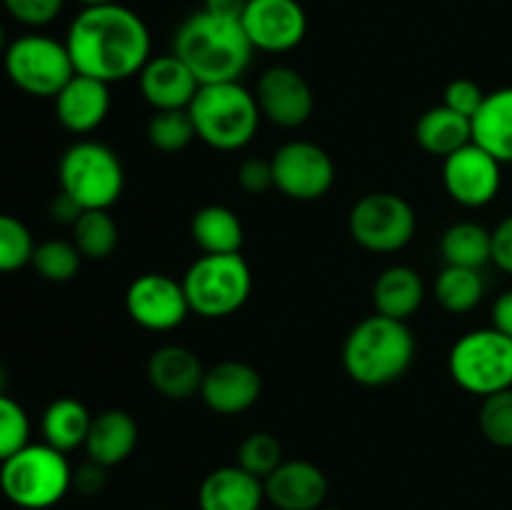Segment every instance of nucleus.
<instances>
[{"label":"nucleus","instance_id":"obj_1","mask_svg":"<svg viewBox=\"0 0 512 510\" xmlns=\"http://www.w3.org/2000/svg\"><path fill=\"white\" fill-rule=\"evenodd\" d=\"M65 45L75 73L108 85L133 78L153 58L148 25L123 3L80 8L65 35Z\"/></svg>","mask_w":512,"mask_h":510},{"label":"nucleus","instance_id":"obj_2","mask_svg":"<svg viewBox=\"0 0 512 510\" xmlns=\"http://www.w3.org/2000/svg\"><path fill=\"white\" fill-rule=\"evenodd\" d=\"M173 53L188 65L200 85H213L243 78L253 63L255 48L240 20L198 10L175 30Z\"/></svg>","mask_w":512,"mask_h":510},{"label":"nucleus","instance_id":"obj_3","mask_svg":"<svg viewBox=\"0 0 512 510\" xmlns=\"http://www.w3.org/2000/svg\"><path fill=\"white\" fill-rule=\"evenodd\" d=\"M415 360V335L403 320L368 315L343 343V368L350 380L365 388H383L410 370Z\"/></svg>","mask_w":512,"mask_h":510},{"label":"nucleus","instance_id":"obj_4","mask_svg":"<svg viewBox=\"0 0 512 510\" xmlns=\"http://www.w3.org/2000/svg\"><path fill=\"white\" fill-rule=\"evenodd\" d=\"M188 113L198 138L223 153L243 150L253 143L263 118L255 93H250L240 80L200 85Z\"/></svg>","mask_w":512,"mask_h":510},{"label":"nucleus","instance_id":"obj_5","mask_svg":"<svg viewBox=\"0 0 512 510\" xmlns=\"http://www.w3.org/2000/svg\"><path fill=\"white\" fill-rule=\"evenodd\" d=\"M73 488V468L65 453L48 443H28L0 463V490L23 510H48Z\"/></svg>","mask_w":512,"mask_h":510},{"label":"nucleus","instance_id":"obj_6","mask_svg":"<svg viewBox=\"0 0 512 510\" xmlns=\"http://www.w3.org/2000/svg\"><path fill=\"white\" fill-rule=\"evenodd\" d=\"M58 183L83 210H110L125 188L118 153L98 140H78L58 163Z\"/></svg>","mask_w":512,"mask_h":510},{"label":"nucleus","instance_id":"obj_7","mask_svg":"<svg viewBox=\"0 0 512 510\" xmlns=\"http://www.w3.org/2000/svg\"><path fill=\"white\" fill-rule=\"evenodd\" d=\"M190 313L220 320L238 313L253 293V270L240 253L200 255L183 275Z\"/></svg>","mask_w":512,"mask_h":510},{"label":"nucleus","instance_id":"obj_8","mask_svg":"<svg viewBox=\"0 0 512 510\" xmlns=\"http://www.w3.org/2000/svg\"><path fill=\"white\" fill-rule=\"evenodd\" d=\"M448 373L460 390L480 398L512 388V338L495 328L460 335L448 353Z\"/></svg>","mask_w":512,"mask_h":510},{"label":"nucleus","instance_id":"obj_9","mask_svg":"<svg viewBox=\"0 0 512 510\" xmlns=\"http://www.w3.org/2000/svg\"><path fill=\"white\" fill-rule=\"evenodd\" d=\"M10 83L35 98H55L75 75L65 40L43 33H28L8 43L3 55Z\"/></svg>","mask_w":512,"mask_h":510},{"label":"nucleus","instance_id":"obj_10","mask_svg":"<svg viewBox=\"0 0 512 510\" xmlns=\"http://www.w3.org/2000/svg\"><path fill=\"white\" fill-rule=\"evenodd\" d=\"M418 215L398 193H368L350 208L348 233L368 253H398L413 240Z\"/></svg>","mask_w":512,"mask_h":510},{"label":"nucleus","instance_id":"obj_11","mask_svg":"<svg viewBox=\"0 0 512 510\" xmlns=\"http://www.w3.org/2000/svg\"><path fill=\"white\" fill-rule=\"evenodd\" d=\"M275 188L290 200L313 203L330 193L335 183V163L325 148L310 140L283 143L270 158Z\"/></svg>","mask_w":512,"mask_h":510},{"label":"nucleus","instance_id":"obj_12","mask_svg":"<svg viewBox=\"0 0 512 510\" xmlns=\"http://www.w3.org/2000/svg\"><path fill=\"white\" fill-rule=\"evenodd\" d=\"M125 310L140 328L168 333L185 323L190 303L183 280L165 273H143L125 290Z\"/></svg>","mask_w":512,"mask_h":510},{"label":"nucleus","instance_id":"obj_13","mask_svg":"<svg viewBox=\"0 0 512 510\" xmlns=\"http://www.w3.org/2000/svg\"><path fill=\"white\" fill-rule=\"evenodd\" d=\"M443 185L463 208H485L503 185V163L480 145L468 143L443 160Z\"/></svg>","mask_w":512,"mask_h":510},{"label":"nucleus","instance_id":"obj_14","mask_svg":"<svg viewBox=\"0 0 512 510\" xmlns=\"http://www.w3.org/2000/svg\"><path fill=\"white\" fill-rule=\"evenodd\" d=\"M240 25L255 50L290 53L305 40L308 13L298 0H250Z\"/></svg>","mask_w":512,"mask_h":510},{"label":"nucleus","instance_id":"obj_15","mask_svg":"<svg viewBox=\"0 0 512 510\" xmlns=\"http://www.w3.org/2000/svg\"><path fill=\"white\" fill-rule=\"evenodd\" d=\"M260 115L278 128H300L315 110V95L303 73L290 65L263 70L255 88Z\"/></svg>","mask_w":512,"mask_h":510},{"label":"nucleus","instance_id":"obj_16","mask_svg":"<svg viewBox=\"0 0 512 510\" xmlns=\"http://www.w3.org/2000/svg\"><path fill=\"white\" fill-rule=\"evenodd\" d=\"M263 393V378L243 360H223L205 370L200 398L213 413L240 415L253 408Z\"/></svg>","mask_w":512,"mask_h":510},{"label":"nucleus","instance_id":"obj_17","mask_svg":"<svg viewBox=\"0 0 512 510\" xmlns=\"http://www.w3.org/2000/svg\"><path fill=\"white\" fill-rule=\"evenodd\" d=\"M263 488L265 500L278 510H320L328 498V478L310 460H283Z\"/></svg>","mask_w":512,"mask_h":510},{"label":"nucleus","instance_id":"obj_18","mask_svg":"<svg viewBox=\"0 0 512 510\" xmlns=\"http://www.w3.org/2000/svg\"><path fill=\"white\" fill-rule=\"evenodd\" d=\"M140 93L153 110H185L200 83L175 53L153 55L138 73Z\"/></svg>","mask_w":512,"mask_h":510},{"label":"nucleus","instance_id":"obj_19","mask_svg":"<svg viewBox=\"0 0 512 510\" xmlns=\"http://www.w3.org/2000/svg\"><path fill=\"white\" fill-rule=\"evenodd\" d=\"M53 100L55 118L68 133H93L105 123L110 113V85L75 73Z\"/></svg>","mask_w":512,"mask_h":510},{"label":"nucleus","instance_id":"obj_20","mask_svg":"<svg viewBox=\"0 0 512 510\" xmlns=\"http://www.w3.org/2000/svg\"><path fill=\"white\" fill-rule=\"evenodd\" d=\"M148 383L168 400H190L200 395L205 368L198 355L185 345H160L148 358Z\"/></svg>","mask_w":512,"mask_h":510},{"label":"nucleus","instance_id":"obj_21","mask_svg":"<svg viewBox=\"0 0 512 510\" xmlns=\"http://www.w3.org/2000/svg\"><path fill=\"white\" fill-rule=\"evenodd\" d=\"M263 500V480L240 465L210 470L198 488L200 510H260Z\"/></svg>","mask_w":512,"mask_h":510},{"label":"nucleus","instance_id":"obj_22","mask_svg":"<svg viewBox=\"0 0 512 510\" xmlns=\"http://www.w3.org/2000/svg\"><path fill=\"white\" fill-rule=\"evenodd\" d=\"M138 438L140 430L133 415L128 410L108 408L93 415L83 448L90 460L105 465V468H113V465H120L133 455Z\"/></svg>","mask_w":512,"mask_h":510},{"label":"nucleus","instance_id":"obj_23","mask_svg":"<svg viewBox=\"0 0 512 510\" xmlns=\"http://www.w3.org/2000/svg\"><path fill=\"white\" fill-rule=\"evenodd\" d=\"M425 300V283L410 265H390L375 278L373 305L375 313L408 323Z\"/></svg>","mask_w":512,"mask_h":510},{"label":"nucleus","instance_id":"obj_24","mask_svg":"<svg viewBox=\"0 0 512 510\" xmlns=\"http://www.w3.org/2000/svg\"><path fill=\"white\" fill-rule=\"evenodd\" d=\"M473 143L488 150L498 163L512 165V85L485 95L473 115Z\"/></svg>","mask_w":512,"mask_h":510},{"label":"nucleus","instance_id":"obj_25","mask_svg":"<svg viewBox=\"0 0 512 510\" xmlns=\"http://www.w3.org/2000/svg\"><path fill=\"white\" fill-rule=\"evenodd\" d=\"M415 140L425 153L445 160L455 150L473 143V120L455 113L448 105H435L415 123Z\"/></svg>","mask_w":512,"mask_h":510},{"label":"nucleus","instance_id":"obj_26","mask_svg":"<svg viewBox=\"0 0 512 510\" xmlns=\"http://www.w3.org/2000/svg\"><path fill=\"white\" fill-rule=\"evenodd\" d=\"M193 243L203 250V255H230L243 248V223L228 205H205L195 210L190 220Z\"/></svg>","mask_w":512,"mask_h":510},{"label":"nucleus","instance_id":"obj_27","mask_svg":"<svg viewBox=\"0 0 512 510\" xmlns=\"http://www.w3.org/2000/svg\"><path fill=\"white\" fill-rule=\"evenodd\" d=\"M93 415L80 403L78 398H58L45 408L40 430H43V443L53 445L55 450L68 455L70 450H78L88 438Z\"/></svg>","mask_w":512,"mask_h":510},{"label":"nucleus","instance_id":"obj_28","mask_svg":"<svg viewBox=\"0 0 512 510\" xmlns=\"http://www.w3.org/2000/svg\"><path fill=\"white\" fill-rule=\"evenodd\" d=\"M440 255L445 265L483 270L493 260V230L473 220L453 223L440 235Z\"/></svg>","mask_w":512,"mask_h":510},{"label":"nucleus","instance_id":"obj_29","mask_svg":"<svg viewBox=\"0 0 512 510\" xmlns=\"http://www.w3.org/2000/svg\"><path fill=\"white\" fill-rule=\"evenodd\" d=\"M485 278L483 270L458 268V265H445L435 280V298L448 313L463 315L470 313L485 298Z\"/></svg>","mask_w":512,"mask_h":510},{"label":"nucleus","instance_id":"obj_30","mask_svg":"<svg viewBox=\"0 0 512 510\" xmlns=\"http://www.w3.org/2000/svg\"><path fill=\"white\" fill-rule=\"evenodd\" d=\"M73 243L88 260H105L120 243V230L110 210H83L73 225Z\"/></svg>","mask_w":512,"mask_h":510},{"label":"nucleus","instance_id":"obj_31","mask_svg":"<svg viewBox=\"0 0 512 510\" xmlns=\"http://www.w3.org/2000/svg\"><path fill=\"white\" fill-rule=\"evenodd\" d=\"M80 263H83V255L75 248L73 240H43V243L35 245V253L30 265L35 268V273L40 275L48 283H68L78 275Z\"/></svg>","mask_w":512,"mask_h":510},{"label":"nucleus","instance_id":"obj_32","mask_svg":"<svg viewBox=\"0 0 512 510\" xmlns=\"http://www.w3.org/2000/svg\"><path fill=\"white\" fill-rule=\"evenodd\" d=\"M198 138L193 118L185 110H155L148 120V140L155 150L163 153H180Z\"/></svg>","mask_w":512,"mask_h":510},{"label":"nucleus","instance_id":"obj_33","mask_svg":"<svg viewBox=\"0 0 512 510\" xmlns=\"http://www.w3.org/2000/svg\"><path fill=\"white\" fill-rule=\"evenodd\" d=\"M35 253L33 233L15 215L0 213V273H18Z\"/></svg>","mask_w":512,"mask_h":510},{"label":"nucleus","instance_id":"obj_34","mask_svg":"<svg viewBox=\"0 0 512 510\" xmlns=\"http://www.w3.org/2000/svg\"><path fill=\"white\" fill-rule=\"evenodd\" d=\"M478 425L483 438L495 448H512V388L483 398Z\"/></svg>","mask_w":512,"mask_h":510},{"label":"nucleus","instance_id":"obj_35","mask_svg":"<svg viewBox=\"0 0 512 510\" xmlns=\"http://www.w3.org/2000/svg\"><path fill=\"white\" fill-rule=\"evenodd\" d=\"M280 463H283V445L273 433L258 430L238 445V463L235 465L248 470L255 478L265 480Z\"/></svg>","mask_w":512,"mask_h":510},{"label":"nucleus","instance_id":"obj_36","mask_svg":"<svg viewBox=\"0 0 512 510\" xmlns=\"http://www.w3.org/2000/svg\"><path fill=\"white\" fill-rule=\"evenodd\" d=\"M30 443V418L18 400L0 395V463Z\"/></svg>","mask_w":512,"mask_h":510},{"label":"nucleus","instance_id":"obj_37","mask_svg":"<svg viewBox=\"0 0 512 510\" xmlns=\"http://www.w3.org/2000/svg\"><path fill=\"white\" fill-rule=\"evenodd\" d=\"M65 0H3V8L18 23L28 28H43L50 25L63 13Z\"/></svg>","mask_w":512,"mask_h":510},{"label":"nucleus","instance_id":"obj_38","mask_svg":"<svg viewBox=\"0 0 512 510\" xmlns=\"http://www.w3.org/2000/svg\"><path fill=\"white\" fill-rule=\"evenodd\" d=\"M485 90L480 88L475 80L470 78H455L445 85V93H443V105H448L450 110L455 113L465 115V118L473 120V115L478 113L480 105L485 100Z\"/></svg>","mask_w":512,"mask_h":510},{"label":"nucleus","instance_id":"obj_39","mask_svg":"<svg viewBox=\"0 0 512 510\" xmlns=\"http://www.w3.org/2000/svg\"><path fill=\"white\" fill-rule=\"evenodd\" d=\"M238 185L248 195H263L270 188H275L273 165L263 158H245L238 165Z\"/></svg>","mask_w":512,"mask_h":510},{"label":"nucleus","instance_id":"obj_40","mask_svg":"<svg viewBox=\"0 0 512 510\" xmlns=\"http://www.w3.org/2000/svg\"><path fill=\"white\" fill-rule=\"evenodd\" d=\"M490 263L505 275H512V213L493 228V260Z\"/></svg>","mask_w":512,"mask_h":510},{"label":"nucleus","instance_id":"obj_41","mask_svg":"<svg viewBox=\"0 0 512 510\" xmlns=\"http://www.w3.org/2000/svg\"><path fill=\"white\" fill-rule=\"evenodd\" d=\"M105 483H108V468L95 463V460L88 458L73 470V488L80 495H98L105 488Z\"/></svg>","mask_w":512,"mask_h":510},{"label":"nucleus","instance_id":"obj_42","mask_svg":"<svg viewBox=\"0 0 512 510\" xmlns=\"http://www.w3.org/2000/svg\"><path fill=\"white\" fill-rule=\"evenodd\" d=\"M490 328L500 330V333L512 338V288L503 290L495 298L493 310H490Z\"/></svg>","mask_w":512,"mask_h":510},{"label":"nucleus","instance_id":"obj_43","mask_svg":"<svg viewBox=\"0 0 512 510\" xmlns=\"http://www.w3.org/2000/svg\"><path fill=\"white\" fill-rule=\"evenodd\" d=\"M80 215H83V208H80L68 193H63V190L50 200V218H53L55 223L70 225V228H73L75 220H78Z\"/></svg>","mask_w":512,"mask_h":510},{"label":"nucleus","instance_id":"obj_44","mask_svg":"<svg viewBox=\"0 0 512 510\" xmlns=\"http://www.w3.org/2000/svg\"><path fill=\"white\" fill-rule=\"evenodd\" d=\"M248 3L250 0H205L203 10H208V13L213 15H220V18L240 20L243 18L245 8H248Z\"/></svg>","mask_w":512,"mask_h":510},{"label":"nucleus","instance_id":"obj_45","mask_svg":"<svg viewBox=\"0 0 512 510\" xmlns=\"http://www.w3.org/2000/svg\"><path fill=\"white\" fill-rule=\"evenodd\" d=\"M83 8H95V5H113V3H120V0H78Z\"/></svg>","mask_w":512,"mask_h":510},{"label":"nucleus","instance_id":"obj_46","mask_svg":"<svg viewBox=\"0 0 512 510\" xmlns=\"http://www.w3.org/2000/svg\"><path fill=\"white\" fill-rule=\"evenodd\" d=\"M5 50H8V35H5V28L0 25V55H5Z\"/></svg>","mask_w":512,"mask_h":510},{"label":"nucleus","instance_id":"obj_47","mask_svg":"<svg viewBox=\"0 0 512 510\" xmlns=\"http://www.w3.org/2000/svg\"><path fill=\"white\" fill-rule=\"evenodd\" d=\"M5 385H8V373H5L3 363H0V395L5 393Z\"/></svg>","mask_w":512,"mask_h":510},{"label":"nucleus","instance_id":"obj_48","mask_svg":"<svg viewBox=\"0 0 512 510\" xmlns=\"http://www.w3.org/2000/svg\"><path fill=\"white\" fill-rule=\"evenodd\" d=\"M320 510H343V508H325V505H323V508H320Z\"/></svg>","mask_w":512,"mask_h":510}]
</instances>
